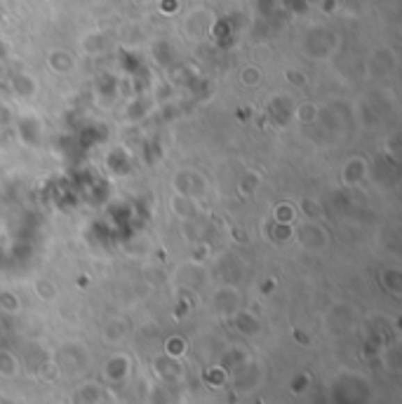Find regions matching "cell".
I'll return each instance as SVG.
<instances>
[{
	"label": "cell",
	"mask_w": 402,
	"mask_h": 404,
	"mask_svg": "<svg viewBox=\"0 0 402 404\" xmlns=\"http://www.w3.org/2000/svg\"><path fill=\"white\" fill-rule=\"evenodd\" d=\"M327 231L320 223L315 221H308L304 228L299 231V242L304 247H308V250H323V247L327 245Z\"/></svg>",
	"instance_id": "obj_1"
},
{
	"label": "cell",
	"mask_w": 402,
	"mask_h": 404,
	"mask_svg": "<svg viewBox=\"0 0 402 404\" xmlns=\"http://www.w3.org/2000/svg\"><path fill=\"white\" fill-rule=\"evenodd\" d=\"M294 113H296V120L306 125V122H313L315 118H318V106H315L313 102H306V104H301V106H296Z\"/></svg>",
	"instance_id": "obj_2"
},
{
	"label": "cell",
	"mask_w": 402,
	"mask_h": 404,
	"mask_svg": "<svg viewBox=\"0 0 402 404\" xmlns=\"http://www.w3.org/2000/svg\"><path fill=\"white\" fill-rule=\"evenodd\" d=\"M35 291H38V294L42 296V298H54V294H57V289L52 287V282H49V280H40L38 284H35Z\"/></svg>",
	"instance_id": "obj_3"
},
{
	"label": "cell",
	"mask_w": 402,
	"mask_h": 404,
	"mask_svg": "<svg viewBox=\"0 0 402 404\" xmlns=\"http://www.w3.org/2000/svg\"><path fill=\"white\" fill-rule=\"evenodd\" d=\"M259 80H262V71L259 68H245L243 71V83L245 85H259Z\"/></svg>",
	"instance_id": "obj_4"
}]
</instances>
